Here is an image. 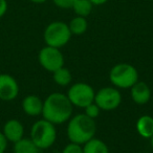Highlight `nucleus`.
I'll return each instance as SVG.
<instances>
[{
    "label": "nucleus",
    "instance_id": "nucleus-1",
    "mask_svg": "<svg viewBox=\"0 0 153 153\" xmlns=\"http://www.w3.org/2000/svg\"><path fill=\"white\" fill-rule=\"evenodd\" d=\"M72 113V104L67 96L61 92L51 94L43 102V119L53 125L65 123L70 119Z\"/></svg>",
    "mask_w": 153,
    "mask_h": 153
},
{
    "label": "nucleus",
    "instance_id": "nucleus-2",
    "mask_svg": "<svg viewBox=\"0 0 153 153\" xmlns=\"http://www.w3.org/2000/svg\"><path fill=\"white\" fill-rule=\"evenodd\" d=\"M97 125L94 119L87 117L85 113L76 114L67 125V136L69 140L74 144L84 145L89 140L94 137Z\"/></svg>",
    "mask_w": 153,
    "mask_h": 153
},
{
    "label": "nucleus",
    "instance_id": "nucleus-3",
    "mask_svg": "<svg viewBox=\"0 0 153 153\" xmlns=\"http://www.w3.org/2000/svg\"><path fill=\"white\" fill-rule=\"evenodd\" d=\"M57 137L55 125L46 120H40L34 123L30 129V140L39 149H48L53 145Z\"/></svg>",
    "mask_w": 153,
    "mask_h": 153
},
{
    "label": "nucleus",
    "instance_id": "nucleus-4",
    "mask_svg": "<svg viewBox=\"0 0 153 153\" xmlns=\"http://www.w3.org/2000/svg\"><path fill=\"white\" fill-rule=\"evenodd\" d=\"M109 79L114 86L122 89L131 88L138 80V72L134 66L127 63L117 64L109 72Z\"/></svg>",
    "mask_w": 153,
    "mask_h": 153
},
{
    "label": "nucleus",
    "instance_id": "nucleus-5",
    "mask_svg": "<svg viewBox=\"0 0 153 153\" xmlns=\"http://www.w3.org/2000/svg\"><path fill=\"white\" fill-rule=\"evenodd\" d=\"M43 38L47 46L60 48L69 42L71 33L65 22L53 21L46 26Z\"/></svg>",
    "mask_w": 153,
    "mask_h": 153
},
{
    "label": "nucleus",
    "instance_id": "nucleus-6",
    "mask_svg": "<svg viewBox=\"0 0 153 153\" xmlns=\"http://www.w3.org/2000/svg\"><path fill=\"white\" fill-rule=\"evenodd\" d=\"M94 88L86 83H76L74 84L68 89L67 98L69 99L72 106L85 108L88 105L94 102Z\"/></svg>",
    "mask_w": 153,
    "mask_h": 153
},
{
    "label": "nucleus",
    "instance_id": "nucleus-7",
    "mask_svg": "<svg viewBox=\"0 0 153 153\" xmlns=\"http://www.w3.org/2000/svg\"><path fill=\"white\" fill-rule=\"evenodd\" d=\"M38 59L41 66L49 72L56 71L64 65V57L59 48L47 45L40 51Z\"/></svg>",
    "mask_w": 153,
    "mask_h": 153
},
{
    "label": "nucleus",
    "instance_id": "nucleus-8",
    "mask_svg": "<svg viewBox=\"0 0 153 153\" xmlns=\"http://www.w3.org/2000/svg\"><path fill=\"white\" fill-rule=\"evenodd\" d=\"M122 102L121 92L113 87H104L94 96V103L102 110H113L117 108Z\"/></svg>",
    "mask_w": 153,
    "mask_h": 153
},
{
    "label": "nucleus",
    "instance_id": "nucleus-9",
    "mask_svg": "<svg viewBox=\"0 0 153 153\" xmlns=\"http://www.w3.org/2000/svg\"><path fill=\"white\" fill-rule=\"evenodd\" d=\"M19 94V85L14 76L0 74V100L13 101Z\"/></svg>",
    "mask_w": 153,
    "mask_h": 153
},
{
    "label": "nucleus",
    "instance_id": "nucleus-10",
    "mask_svg": "<svg viewBox=\"0 0 153 153\" xmlns=\"http://www.w3.org/2000/svg\"><path fill=\"white\" fill-rule=\"evenodd\" d=\"M3 135L7 140V142L16 143L23 138L24 135V127L18 120L12 119L9 120L3 126L2 130Z\"/></svg>",
    "mask_w": 153,
    "mask_h": 153
},
{
    "label": "nucleus",
    "instance_id": "nucleus-11",
    "mask_svg": "<svg viewBox=\"0 0 153 153\" xmlns=\"http://www.w3.org/2000/svg\"><path fill=\"white\" fill-rule=\"evenodd\" d=\"M131 98L137 105H144L149 102L151 91L149 86L145 82H136L131 87Z\"/></svg>",
    "mask_w": 153,
    "mask_h": 153
},
{
    "label": "nucleus",
    "instance_id": "nucleus-12",
    "mask_svg": "<svg viewBox=\"0 0 153 153\" xmlns=\"http://www.w3.org/2000/svg\"><path fill=\"white\" fill-rule=\"evenodd\" d=\"M22 109L30 117H37L42 114L43 102L39 97L30 94L22 101Z\"/></svg>",
    "mask_w": 153,
    "mask_h": 153
},
{
    "label": "nucleus",
    "instance_id": "nucleus-13",
    "mask_svg": "<svg viewBox=\"0 0 153 153\" xmlns=\"http://www.w3.org/2000/svg\"><path fill=\"white\" fill-rule=\"evenodd\" d=\"M136 130L142 137L150 138L153 135V117L143 115L136 122Z\"/></svg>",
    "mask_w": 153,
    "mask_h": 153
},
{
    "label": "nucleus",
    "instance_id": "nucleus-14",
    "mask_svg": "<svg viewBox=\"0 0 153 153\" xmlns=\"http://www.w3.org/2000/svg\"><path fill=\"white\" fill-rule=\"evenodd\" d=\"M40 149L30 138H21L14 143V153H39Z\"/></svg>",
    "mask_w": 153,
    "mask_h": 153
},
{
    "label": "nucleus",
    "instance_id": "nucleus-15",
    "mask_svg": "<svg viewBox=\"0 0 153 153\" xmlns=\"http://www.w3.org/2000/svg\"><path fill=\"white\" fill-rule=\"evenodd\" d=\"M83 153H109V149L103 140L94 137L84 144Z\"/></svg>",
    "mask_w": 153,
    "mask_h": 153
},
{
    "label": "nucleus",
    "instance_id": "nucleus-16",
    "mask_svg": "<svg viewBox=\"0 0 153 153\" xmlns=\"http://www.w3.org/2000/svg\"><path fill=\"white\" fill-rule=\"evenodd\" d=\"M68 27H69L71 35L79 36V35H83L87 30L88 22L85 17L76 16V17L70 20L69 24H68Z\"/></svg>",
    "mask_w": 153,
    "mask_h": 153
},
{
    "label": "nucleus",
    "instance_id": "nucleus-17",
    "mask_svg": "<svg viewBox=\"0 0 153 153\" xmlns=\"http://www.w3.org/2000/svg\"><path fill=\"white\" fill-rule=\"evenodd\" d=\"M92 3L89 0H76L71 9L74 10V14L76 16H81V17H87L90 15L92 11Z\"/></svg>",
    "mask_w": 153,
    "mask_h": 153
},
{
    "label": "nucleus",
    "instance_id": "nucleus-18",
    "mask_svg": "<svg viewBox=\"0 0 153 153\" xmlns=\"http://www.w3.org/2000/svg\"><path fill=\"white\" fill-rule=\"evenodd\" d=\"M53 74V81L60 86H67L71 82V74L65 67H61L57 69Z\"/></svg>",
    "mask_w": 153,
    "mask_h": 153
},
{
    "label": "nucleus",
    "instance_id": "nucleus-19",
    "mask_svg": "<svg viewBox=\"0 0 153 153\" xmlns=\"http://www.w3.org/2000/svg\"><path fill=\"white\" fill-rule=\"evenodd\" d=\"M84 109H85V114L94 120L96 119V117H98L99 114H100V108H99V106L94 102L91 103L90 105H88V106L85 107Z\"/></svg>",
    "mask_w": 153,
    "mask_h": 153
},
{
    "label": "nucleus",
    "instance_id": "nucleus-20",
    "mask_svg": "<svg viewBox=\"0 0 153 153\" xmlns=\"http://www.w3.org/2000/svg\"><path fill=\"white\" fill-rule=\"evenodd\" d=\"M62 153H83V148L81 147V145L70 142V144L65 146Z\"/></svg>",
    "mask_w": 153,
    "mask_h": 153
},
{
    "label": "nucleus",
    "instance_id": "nucleus-21",
    "mask_svg": "<svg viewBox=\"0 0 153 153\" xmlns=\"http://www.w3.org/2000/svg\"><path fill=\"white\" fill-rule=\"evenodd\" d=\"M53 2L60 9L68 10L71 9L74 3L76 2V0H53Z\"/></svg>",
    "mask_w": 153,
    "mask_h": 153
},
{
    "label": "nucleus",
    "instance_id": "nucleus-22",
    "mask_svg": "<svg viewBox=\"0 0 153 153\" xmlns=\"http://www.w3.org/2000/svg\"><path fill=\"white\" fill-rule=\"evenodd\" d=\"M7 148V140L3 135L2 132H0V153H4Z\"/></svg>",
    "mask_w": 153,
    "mask_h": 153
},
{
    "label": "nucleus",
    "instance_id": "nucleus-23",
    "mask_svg": "<svg viewBox=\"0 0 153 153\" xmlns=\"http://www.w3.org/2000/svg\"><path fill=\"white\" fill-rule=\"evenodd\" d=\"M7 7H9V4L7 0H0V18H2L7 14Z\"/></svg>",
    "mask_w": 153,
    "mask_h": 153
},
{
    "label": "nucleus",
    "instance_id": "nucleus-24",
    "mask_svg": "<svg viewBox=\"0 0 153 153\" xmlns=\"http://www.w3.org/2000/svg\"><path fill=\"white\" fill-rule=\"evenodd\" d=\"M90 2L92 3V5H103V4H105V3L108 1V0H89Z\"/></svg>",
    "mask_w": 153,
    "mask_h": 153
},
{
    "label": "nucleus",
    "instance_id": "nucleus-25",
    "mask_svg": "<svg viewBox=\"0 0 153 153\" xmlns=\"http://www.w3.org/2000/svg\"><path fill=\"white\" fill-rule=\"evenodd\" d=\"M30 2L33 3H36V4H41V3H44L46 2L47 0H30Z\"/></svg>",
    "mask_w": 153,
    "mask_h": 153
},
{
    "label": "nucleus",
    "instance_id": "nucleus-26",
    "mask_svg": "<svg viewBox=\"0 0 153 153\" xmlns=\"http://www.w3.org/2000/svg\"><path fill=\"white\" fill-rule=\"evenodd\" d=\"M150 144H151V147H152V149H153V135L150 137Z\"/></svg>",
    "mask_w": 153,
    "mask_h": 153
}]
</instances>
